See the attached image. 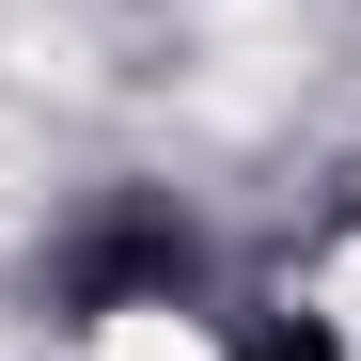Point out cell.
Here are the masks:
<instances>
[{"label": "cell", "instance_id": "cell-1", "mask_svg": "<svg viewBox=\"0 0 361 361\" xmlns=\"http://www.w3.org/2000/svg\"><path fill=\"white\" fill-rule=\"evenodd\" d=\"M204 283V235L173 189H110L63 220V252H47V314L63 330H126V314H173V298Z\"/></svg>", "mask_w": 361, "mask_h": 361}, {"label": "cell", "instance_id": "cell-2", "mask_svg": "<svg viewBox=\"0 0 361 361\" xmlns=\"http://www.w3.org/2000/svg\"><path fill=\"white\" fill-rule=\"evenodd\" d=\"M252 361H345V330H314V314H298V330H267Z\"/></svg>", "mask_w": 361, "mask_h": 361}]
</instances>
